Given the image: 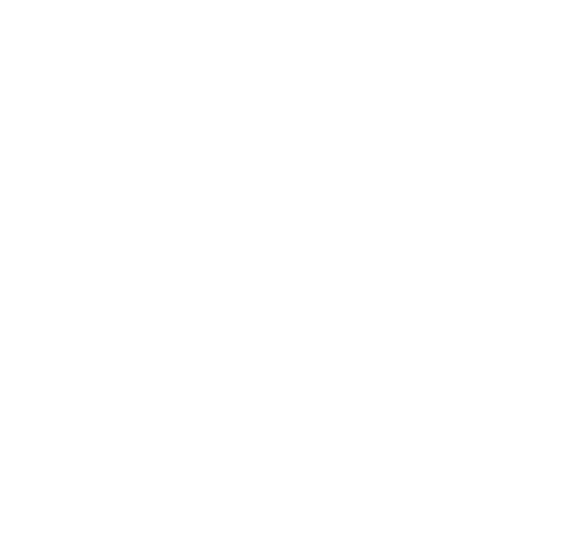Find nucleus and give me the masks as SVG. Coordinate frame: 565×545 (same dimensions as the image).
<instances>
[]
</instances>
